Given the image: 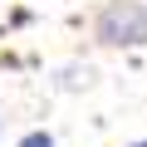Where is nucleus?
<instances>
[{
	"label": "nucleus",
	"mask_w": 147,
	"mask_h": 147,
	"mask_svg": "<svg viewBox=\"0 0 147 147\" xmlns=\"http://www.w3.org/2000/svg\"><path fill=\"white\" fill-rule=\"evenodd\" d=\"M93 34L108 49H142L147 44V10L137 0H108L93 15Z\"/></svg>",
	"instance_id": "nucleus-1"
},
{
	"label": "nucleus",
	"mask_w": 147,
	"mask_h": 147,
	"mask_svg": "<svg viewBox=\"0 0 147 147\" xmlns=\"http://www.w3.org/2000/svg\"><path fill=\"white\" fill-rule=\"evenodd\" d=\"M20 147H54V132L34 127V132H25V137H20Z\"/></svg>",
	"instance_id": "nucleus-2"
},
{
	"label": "nucleus",
	"mask_w": 147,
	"mask_h": 147,
	"mask_svg": "<svg viewBox=\"0 0 147 147\" xmlns=\"http://www.w3.org/2000/svg\"><path fill=\"white\" fill-rule=\"evenodd\" d=\"M132 147H147V142H132Z\"/></svg>",
	"instance_id": "nucleus-3"
}]
</instances>
